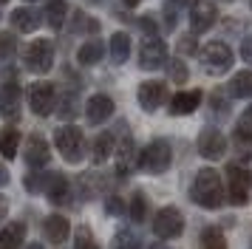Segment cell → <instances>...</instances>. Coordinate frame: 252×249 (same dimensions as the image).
Listing matches in <instances>:
<instances>
[{
	"mask_svg": "<svg viewBox=\"0 0 252 249\" xmlns=\"http://www.w3.org/2000/svg\"><path fill=\"white\" fill-rule=\"evenodd\" d=\"M3 184H9V170L0 164V187H3Z\"/></svg>",
	"mask_w": 252,
	"mask_h": 249,
	"instance_id": "43",
	"label": "cell"
},
{
	"mask_svg": "<svg viewBox=\"0 0 252 249\" xmlns=\"http://www.w3.org/2000/svg\"><path fill=\"white\" fill-rule=\"evenodd\" d=\"M187 20H190V31H193L195 37H198V34H207L218 23V6L213 0H193Z\"/></svg>",
	"mask_w": 252,
	"mask_h": 249,
	"instance_id": "9",
	"label": "cell"
},
{
	"mask_svg": "<svg viewBox=\"0 0 252 249\" xmlns=\"http://www.w3.org/2000/svg\"><path fill=\"white\" fill-rule=\"evenodd\" d=\"M122 3H125V6H130V9H133V6H139V3H142V0H122Z\"/></svg>",
	"mask_w": 252,
	"mask_h": 249,
	"instance_id": "45",
	"label": "cell"
},
{
	"mask_svg": "<svg viewBox=\"0 0 252 249\" xmlns=\"http://www.w3.org/2000/svg\"><path fill=\"white\" fill-rule=\"evenodd\" d=\"M167 62H170V51H167V43L161 37H148L139 45V65L145 71H159Z\"/></svg>",
	"mask_w": 252,
	"mask_h": 249,
	"instance_id": "8",
	"label": "cell"
},
{
	"mask_svg": "<svg viewBox=\"0 0 252 249\" xmlns=\"http://www.w3.org/2000/svg\"><path fill=\"white\" fill-rule=\"evenodd\" d=\"M201 249H227V238L218 226H204L201 229Z\"/></svg>",
	"mask_w": 252,
	"mask_h": 249,
	"instance_id": "30",
	"label": "cell"
},
{
	"mask_svg": "<svg viewBox=\"0 0 252 249\" xmlns=\"http://www.w3.org/2000/svg\"><path fill=\"white\" fill-rule=\"evenodd\" d=\"M23 62L32 74H48L54 68V43L51 40H34L26 48Z\"/></svg>",
	"mask_w": 252,
	"mask_h": 249,
	"instance_id": "6",
	"label": "cell"
},
{
	"mask_svg": "<svg viewBox=\"0 0 252 249\" xmlns=\"http://www.w3.org/2000/svg\"><path fill=\"white\" fill-rule=\"evenodd\" d=\"M241 60L252 65V34H247V37H244V43H241Z\"/></svg>",
	"mask_w": 252,
	"mask_h": 249,
	"instance_id": "42",
	"label": "cell"
},
{
	"mask_svg": "<svg viewBox=\"0 0 252 249\" xmlns=\"http://www.w3.org/2000/svg\"><path fill=\"white\" fill-rule=\"evenodd\" d=\"M235 127H241V130H247V133H252V105L247 108V111L238 116V124Z\"/></svg>",
	"mask_w": 252,
	"mask_h": 249,
	"instance_id": "41",
	"label": "cell"
},
{
	"mask_svg": "<svg viewBox=\"0 0 252 249\" xmlns=\"http://www.w3.org/2000/svg\"><path fill=\"white\" fill-rule=\"evenodd\" d=\"M0 116L3 119H17L20 116V85L6 82L0 88Z\"/></svg>",
	"mask_w": 252,
	"mask_h": 249,
	"instance_id": "18",
	"label": "cell"
},
{
	"mask_svg": "<svg viewBox=\"0 0 252 249\" xmlns=\"http://www.w3.org/2000/svg\"><path fill=\"white\" fill-rule=\"evenodd\" d=\"M0 3H6V0H0Z\"/></svg>",
	"mask_w": 252,
	"mask_h": 249,
	"instance_id": "50",
	"label": "cell"
},
{
	"mask_svg": "<svg viewBox=\"0 0 252 249\" xmlns=\"http://www.w3.org/2000/svg\"><path fill=\"white\" fill-rule=\"evenodd\" d=\"M190 198L201 210H221L224 201H227V190H224L221 173L213 167H201L195 173L193 184H190Z\"/></svg>",
	"mask_w": 252,
	"mask_h": 249,
	"instance_id": "1",
	"label": "cell"
},
{
	"mask_svg": "<svg viewBox=\"0 0 252 249\" xmlns=\"http://www.w3.org/2000/svg\"><path fill=\"white\" fill-rule=\"evenodd\" d=\"M105 213H108V215H122V213H125L122 198H119V195H111V198L105 201Z\"/></svg>",
	"mask_w": 252,
	"mask_h": 249,
	"instance_id": "40",
	"label": "cell"
},
{
	"mask_svg": "<svg viewBox=\"0 0 252 249\" xmlns=\"http://www.w3.org/2000/svg\"><path fill=\"white\" fill-rule=\"evenodd\" d=\"M114 164H116V176H130V170L139 164L136 158V145L130 136L116 139V153H114Z\"/></svg>",
	"mask_w": 252,
	"mask_h": 249,
	"instance_id": "13",
	"label": "cell"
},
{
	"mask_svg": "<svg viewBox=\"0 0 252 249\" xmlns=\"http://www.w3.org/2000/svg\"><path fill=\"white\" fill-rule=\"evenodd\" d=\"M179 54H198V43H195V34H184L179 40Z\"/></svg>",
	"mask_w": 252,
	"mask_h": 249,
	"instance_id": "38",
	"label": "cell"
},
{
	"mask_svg": "<svg viewBox=\"0 0 252 249\" xmlns=\"http://www.w3.org/2000/svg\"><path fill=\"white\" fill-rule=\"evenodd\" d=\"M210 111H213L216 119H227V116H229V102L216 93V96H210Z\"/></svg>",
	"mask_w": 252,
	"mask_h": 249,
	"instance_id": "36",
	"label": "cell"
},
{
	"mask_svg": "<svg viewBox=\"0 0 252 249\" xmlns=\"http://www.w3.org/2000/svg\"><path fill=\"white\" fill-rule=\"evenodd\" d=\"M43 232L51 244H63L71 232V224L68 218H63V215H48L46 221H43Z\"/></svg>",
	"mask_w": 252,
	"mask_h": 249,
	"instance_id": "20",
	"label": "cell"
},
{
	"mask_svg": "<svg viewBox=\"0 0 252 249\" xmlns=\"http://www.w3.org/2000/svg\"><path fill=\"white\" fill-rule=\"evenodd\" d=\"M198 153L207 158V161H218V158L227 156V136L221 133L218 127H201L198 133Z\"/></svg>",
	"mask_w": 252,
	"mask_h": 249,
	"instance_id": "11",
	"label": "cell"
},
{
	"mask_svg": "<svg viewBox=\"0 0 252 249\" xmlns=\"http://www.w3.org/2000/svg\"><path fill=\"white\" fill-rule=\"evenodd\" d=\"M153 232L161 241H173V238H182L184 232V215L176 207H161L159 213L153 215Z\"/></svg>",
	"mask_w": 252,
	"mask_h": 249,
	"instance_id": "7",
	"label": "cell"
},
{
	"mask_svg": "<svg viewBox=\"0 0 252 249\" xmlns=\"http://www.w3.org/2000/svg\"><path fill=\"white\" fill-rule=\"evenodd\" d=\"M29 108L37 113V116H48V113L54 111V105H57V88L46 82V79H40L34 85H29Z\"/></svg>",
	"mask_w": 252,
	"mask_h": 249,
	"instance_id": "10",
	"label": "cell"
},
{
	"mask_svg": "<svg viewBox=\"0 0 252 249\" xmlns=\"http://www.w3.org/2000/svg\"><path fill=\"white\" fill-rule=\"evenodd\" d=\"M247 249H252V241H250V247H247Z\"/></svg>",
	"mask_w": 252,
	"mask_h": 249,
	"instance_id": "49",
	"label": "cell"
},
{
	"mask_svg": "<svg viewBox=\"0 0 252 249\" xmlns=\"http://www.w3.org/2000/svg\"><path fill=\"white\" fill-rule=\"evenodd\" d=\"M108 54L114 60V65H122L127 62V57H130V37L125 31H116L111 37V43H108Z\"/></svg>",
	"mask_w": 252,
	"mask_h": 249,
	"instance_id": "24",
	"label": "cell"
},
{
	"mask_svg": "<svg viewBox=\"0 0 252 249\" xmlns=\"http://www.w3.org/2000/svg\"><path fill=\"white\" fill-rule=\"evenodd\" d=\"M114 249H142L136 229H119L114 235Z\"/></svg>",
	"mask_w": 252,
	"mask_h": 249,
	"instance_id": "32",
	"label": "cell"
},
{
	"mask_svg": "<svg viewBox=\"0 0 252 249\" xmlns=\"http://www.w3.org/2000/svg\"><path fill=\"white\" fill-rule=\"evenodd\" d=\"M23 158H26V164H29V167L40 170V167H46V164H48V158H51V147H48V142L40 133H32V136H29V142H26Z\"/></svg>",
	"mask_w": 252,
	"mask_h": 249,
	"instance_id": "14",
	"label": "cell"
},
{
	"mask_svg": "<svg viewBox=\"0 0 252 249\" xmlns=\"http://www.w3.org/2000/svg\"><path fill=\"white\" fill-rule=\"evenodd\" d=\"M14 48H17V40H14L12 34L0 31V60H6V57L14 54Z\"/></svg>",
	"mask_w": 252,
	"mask_h": 249,
	"instance_id": "37",
	"label": "cell"
},
{
	"mask_svg": "<svg viewBox=\"0 0 252 249\" xmlns=\"http://www.w3.org/2000/svg\"><path fill=\"white\" fill-rule=\"evenodd\" d=\"M136 99L142 105V111H148V113L159 111L161 105L167 102V85L161 79H145L136 91Z\"/></svg>",
	"mask_w": 252,
	"mask_h": 249,
	"instance_id": "12",
	"label": "cell"
},
{
	"mask_svg": "<svg viewBox=\"0 0 252 249\" xmlns=\"http://www.w3.org/2000/svg\"><path fill=\"white\" fill-rule=\"evenodd\" d=\"M173 164V147L167 139H153L142 153H139V170H145L150 176L167 173Z\"/></svg>",
	"mask_w": 252,
	"mask_h": 249,
	"instance_id": "4",
	"label": "cell"
},
{
	"mask_svg": "<svg viewBox=\"0 0 252 249\" xmlns=\"http://www.w3.org/2000/svg\"><path fill=\"white\" fill-rule=\"evenodd\" d=\"M114 153H116V136L114 133H99L96 139H94V145H91L94 164H105Z\"/></svg>",
	"mask_w": 252,
	"mask_h": 249,
	"instance_id": "19",
	"label": "cell"
},
{
	"mask_svg": "<svg viewBox=\"0 0 252 249\" xmlns=\"http://www.w3.org/2000/svg\"><path fill=\"white\" fill-rule=\"evenodd\" d=\"M54 145H57L60 156L65 158L68 164H80L85 156V136L77 124H63L54 130Z\"/></svg>",
	"mask_w": 252,
	"mask_h": 249,
	"instance_id": "5",
	"label": "cell"
},
{
	"mask_svg": "<svg viewBox=\"0 0 252 249\" xmlns=\"http://www.w3.org/2000/svg\"><path fill=\"white\" fill-rule=\"evenodd\" d=\"M221 3H235V0H221Z\"/></svg>",
	"mask_w": 252,
	"mask_h": 249,
	"instance_id": "48",
	"label": "cell"
},
{
	"mask_svg": "<svg viewBox=\"0 0 252 249\" xmlns=\"http://www.w3.org/2000/svg\"><path fill=\"white\" fill-rule=\"evenodd\" d=\"M232 147H235L238 164H241V161H252V133L235 127V133H232Z\"/></svg>",
	"mask_w": 252,
	"mask_h": 249,
	"instance_id": "28",
	"label": "cell"
},
{
	"mask_svg": "<svg viewBox=\"0 0 252 249\" xmlns=\"http://www.w3.org/2000/svg\"><path fill=\"white\" fill-rule=\"evenodd\" d=\"M17 147H20V130H17V127H6V130L0 133V156L14 158L17 156Z\"/></svg>",
	"mask_w": 252,
	"mask_h": 249,
	"instance_id": "29",
	"label": "cell"
},
{
	"mask_svg": "<svg viewBox=\"0 0 252 249\" xmlns=\"http://www.w3.org/2000/svg\"><path fill=\"white\" fill-rule=\"evenodd\" d=\"M198 60L210 77H224L229 68L235 65V54L224 40H210L204 43V48H198Z\"/></svg>",
	"mask_w": 252,
	"mask_h": 249,
	"instance_id": "3",
	"label": "cell"
},
{
	"mask_svg": "<svg viewBox=\"0 0 252 249\" xmlns=\"http://www.w3.org/2000/svg\"><path fill=\"white\" fill-rule=\"evenodd\" d=\"M229 96L232 99H252V71L247 68V71H238L235 77L229 79Z\"/></svg>",
	"mask_w": 252,
	"mask_h": 249,
	"instance_id": "23",
	"label": "cell"
},
{
	"mask_svg": "<svg viewBox=\"0 0 252 249\" xmlns=\"http://www.w3.org/2000/svg\"><path fill=\"white\" fill-rule=\"evenodd\" d=\"M71 29H74V31L96 34V31H99V23L91 20V17H88V14H82V11H74V23H71Z\"/></svg>",
	"mask_w": 252,
	"mask_h": 249,
	"instance_id": "34",
	"label": "cell"
},
{
	"mask_svg": "<svg viewBox=\"0 0 252 249\" xmlns=\"http://www.w3.org/2000/svg\"><path fill=\"white\" fill-rule=\"evenodd\" d=\"M114 116V99L108 93H94L91 99L85 102V119L91 124H102Z\"/></svg>",
	"mask_w": 252,
	"mask_h": 249,
	"instance_id": "15",
	"label": "cell"
},
{
	"mask_svg": "<svg viewBox=\"0 0 252 249\" xmlns=\"http://www.w3.org/2000/svg\"><path fill=\"white\" fill-rule=\"evenodd\" d=\"M74 244H77V249H99V244H96V238L91 235V229H88V226H80V229H77Z\"/></svg>",
	"mask_w": 252,
	"mask_h": 249,
	"instance_id": "35",
	"label": "cell"
},
{
	"mask_svg": "<svg viewBox=\"0 0 252 249\" xmlns=\"http://www.w3.org/2000/svg\"><path fill=\"white\" fill-rule=\"evenodd\" d=\"M167 71H170V79L176 82V85H184V82H187V77H190V71H187V65H184L182 57L170 60V62H167Z\"/></svg>",
	"mask_w": 252,
	"mask_h": 249,
	"instance_id": "33",
	"label": "cell"
},
{
	"mask_svg": "<svg viewBox=\"0 0 252 249\" xmlns=\"http://www.w3.org/2000/svg\"><path fill=\"white\" fill-rule=\"evenodd\" d=\"M43 17H46V23L54 31H60V29L65 26V20H68V3H65V0H46Z\"/></svg>",
	"mask_w": 252,
	"mask_h": 249,
	"instance_id": "22",
	"label": "cell"
},
{
	"mask_svg": "<svg viewBox=\"0 0 252 249\" xmlns=\"http://www.w3.org/2000/svg\"><path fill=\"white\" fill-rule=\"evenodd\" d=\"M12 26L17 31L32 34V31H37V26H40V14H37L34 9H14L12 11Z\"/></svg>",
	"mask_w": 252,
	"mask_h": 249,
	"instance_id": "27",
	"label": "cell"
},
{
	"mask_svg": "<svg viewBox=\"0 0 252 249\" xmlns=\"http://www.w3.org/2000/svg\"><path fill=\"white\" fill-rule=\"evenodd\" d=\"M201 99H204V93L201 91H179V93H173L170 96V116H190L193 111L201 108Z\"/></svg>",
	"mask_w": 252,
	"mask_h": 249,
	"instance_id": "16",
	"label": "cell"
},
{
	"mask_svg": "<svg viewBox=\"0 0 252 249\" xmlns=\"http://www.w3.org/2000/svg\"><path fill=\"white\" fill-rule=\"evenodd\" d=\"M150 249H170V247H164V244H153Z\"/></svg>",
	"mask_w": 252,
	"mask_h": 249,
	"instance_id": "46",
	"label": "cell"
},
{
	"mask_svg": "<svg viewBox=\"0 0 252 249\" xmlns=\"http://www.w3.org/2000/svg\"><path fill=\"white\" fill-rule=\"evenodd\" d=\"M26 241V224L23 221H12L0 229V249H20Z\"/></svg>",
	"mask_w": 252,
	"mask_h": 249,
	"instance_id": "21",
	"label": "cell"
},
{
	"mask_svg": "<svg viewBox=\"0 0 252 249\" xmlns=\"http://www.w3.org/2000/svg\"><path fill=\"white\" fill-rule=\"evenodd\" d=\"M139 29L148 34V37H159V26H156V20H153V14H145V17H139Z\"/></svg>",
	"mask_w": 252,
	"mask_h": 249,
	"instance_id": "39",
	"label": "cell"
},
{
	"mask_svg": "<svg viewBox=\"0 0 252 249\" xmlns=\"http://www.w3.org/2000/svg\"><path fill=\"white\" fill-rule=\"evenodd\" d=\"M190 6V0H164L161 9V20H164V31H176V26L182 20V11Z\"/></svg>",
	"mask_w": 252,
	"mask_h": 249,
	"instance_id": "25",
	"label": "cell"
},
{
	"mask_svg": "<svg viewBox=\"0 0 252 249\" xmlns=\"http://www.w3.org/2000/svg\"><path fill=\"white\" fill-rule=\"evenodd\" d=\"M48 195V201L51 204H57V207H63V204H68L71 201V184L68 179L63 176V173H51L46 181V190H43Z\"/></svg>",
	"mask_w": 252,
	"mask_h": 249,
	"instance_id": "17",
	"label": "cell"
},
{
	"mask_svg": "<svg viewBox=\"0 0 252 249\" xmlns=\"http://www.w3.org/2000/svg\"><path fill=\"white\" fill-rule=\"evenodd\" d=\"M127 213H130V218L136 221V224H142L145 221V215H148V198H145V192H133L130 195V204H127Z\"/></svg>",
	"mask_w": 252,
	"mask_h": 249,
	"instance_id": "31",
	"label": "cell"
},
{
	"mask_svg": "<svg viewBox=\"0 0 252 249\" xmlns=\"http://www.w3.org/2000/svg\"><path fill=\"white\" fill-rule=\"evenodd\" d=\"M250 6H252V0H250Z\"/></svg>",
	"mask_w": 252,
	"mask_h": 249,
	"instance_id": "51",
	"label": "cell"
},
{
	"mask_svg": "<svg viewBox=\"0 0 252 249\" xmlns=\"http://www.w3.org/2000/svg\"><path fill=\"white\" fill-rule=\"evenodd\" d=\"M26 249H43V247H40V244H29Z\"/></svg>",
	"mask_w": 252,
	"mask_h": 249,
	"instance_id": "47",
	"label": "cell"
},
{
	"mask_svg": "<svg viewBox=\"0 0 252 249\" xmlns=\"http://www.w3.org/2000/svg\"><path fill=\"white\" fill-rule=\"evenodd\" d=\"M102 57H105V43L102 40H88V43L80 45V51H77V62H80V65H96Z\"/></svg>",
	"mask_w": 252,
	"mask_h": 249,
	"instance_id": "26",
	"label": "cell"
},
{
	"mask_svg": "<svg viewBox=\"0 0 252 249\" xmlns=\"http://www.w3.org/2000/svg\"><path fill=\"white\" fill-rule=\"evenodd\" d=\"M6 210H9V207H6V198H0V221L6 218Z\"/></svg>",
	"mask_w": 252,
	"mask_h": 249,
	"instance_id": "44",
	"label": "cell"
},
{
	"mask_svg": "<svg viewBox=\"0 0 252 249\" xmlns=\"http://www.w3.org/2000/svg\"><path fill=\"white\" fill-rule=\"evenodd\" d=\"M224 190H227V201L232 207H244L252 198V170L238 164V161H229L224 170Z\"/></svg>",
	"mask_w": 252,
	"mask_h": 249,
	"instance_id": "2",
	"label": "cell"
}]
</instances>
